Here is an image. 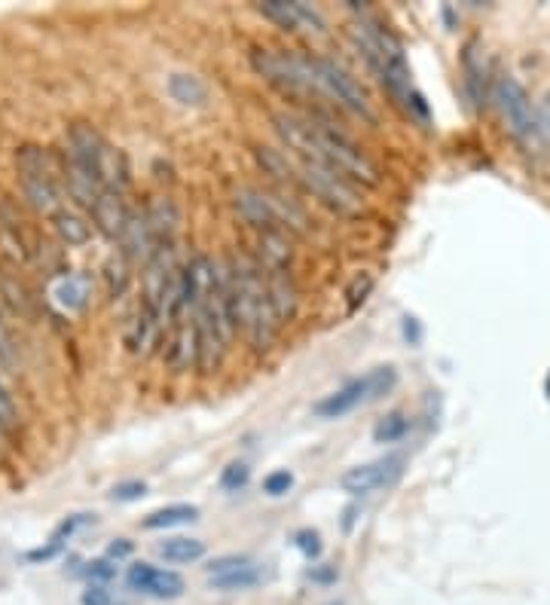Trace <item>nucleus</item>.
<instances>
[{
    "instance_id": "20e7f679",
    "label": "nucleus",
    "mask_w": 550,
    "mask_h": 605,
    "mask_svg": "<svg viewBox=\"0 0 550 605\" xmlns=\"http://www.w3.org/2000/svg\"><path fill=\"white\" fill-rule=\"evenodd\" d=\"M492 101L499 107L505 126L513 135V141L523 147L526 153H544V135H541V123H538V104H532L526 86L513 74L496 76V86H492Z\"/></svg>"
},
{
    "instance_id": "f8f14e48",
    "label": "nucleus",
    "mask_w": 550,
    "mask_h": 605,
    "mask_svg": "<svg viewBox=\"0 0 550 605\" xmlns=\"http://www.w3.org/2000/svg\"><path fill=\"white\" fill-rule=\"evenodd\" d=\"M257 13L284 31H319L321 34L328 28L324 16L303 0H263V3H257Z\"/></svg>"
},
{
    "instance_id": "2f4dec72",
    "label": "nucleus",
    "mask_w": 550,
    "mask_h": 605,
    "mask_svg": "<svg viewBox=\"0 0 550 605\" xmlns=\"http://www.w3.org/2000/svg\"><path fill=\"white\" fill-rule=\"evenodd\" d=\"M114 596H111V587H102V584H90V591L83 593V605H111Z\"/></svg>"
},
{
    "instance_id": "f704fd0d",
    "label": "nucleus",
    "mask_w": 550,
    "mask_h": 605,
    "mask_svg": "<svg viewBox=\"0 0 550 605\" xmlns=\"http://www.w3.org/2000/svg\"><path fill=\"white\" fill-rule=\"evenodd\" d=\"M132 554V542L128 539H116L111 547H107V560H123V556Z\"/></svg>"
},
{
    "instance_id": "72a5a7b5",
    "label": "nucleus",
    "mask_w": 550,
    "mask_h": 605,
    "mask_svg": "<svg viewBox=\"0 0 550 605\" xmlns=\"http://www.w3.org/2000/svg\"><path fill=\"white\" fill-rule=\"evenodd\" d=\"M13 358H15L13 337H10V330L3 328V321H0V361H3V365H13Z\"/></svg>"
},
{
    "instance_id": "412c9836",
    "label": "nucleus",
    "mask_w": 550,
    "mask_h": 605,
    "mask_svg": "<svg viewBox=\"0 0 550 605\" xmlns=\"http://www.w3.org/2000/svg\"><path fill=\"white\" fill-rule=\"evenodd\" d=\"M156 551H159V556H163L166 563L187 566V563H199V560H203L205 542H199V539H187V535H175V539H166Z\"/></svg>"
},
{
    "instance_id": "423d86ee",
    "label": "nucleus",
    "mask_w": 550,
    "mask_h": 605,
    "mask_svg": "<svg viewBox=\"0 0 550 605\" xmlns=\"http://www.w3.org/2000/svg\"><path fill=\"white\" fill-rule=\"evenodd\" d=\"M15 168H19V181L25 189V199L43 212V215H55L62 212V189H59V168L50 160V153L40 151L34 144H25L15 153Z\"/></svg>"
},
{
    "instance_id": "c756f323",
    "label": "nucleus",
    "mask_w": 550,
    "mask_h": 605,
    "mask_svg": "<svg viewBox=\"0 0 550 605\" xmlns=\"http://www.w3.org/2000/svg\"><path fill=\"white\" fill-rule=\"evenodd\" d=\"M142 495H147V483L144 480H126V483H116L114 490H111L114 502H135Z\"/></svg>"
},
{
    "instance_id": "4468645a",
    "label": "nucleus",
    "mask_w": 550,
    "mask_h": 605,
    "mask_svg": "<svg viewBox=\"0 0 550 605\" xmlns=\"http://www.w3.org/2000/svg\"><path fill=\"white\" fill-rule=\"evenodd\" d=\"M95 227L102 229L107 239H123V229L128 224V212L123 193H114V189H104L102 196L95 199V205L90 208Z\"/></svg>"
},
{
    "instance_id": "dca6fc26",
    "label": "nucleus",
    "mask_w": 550,
    "mask_h": 605,
    "mask_svg": "<svg viewBox=\"0 0 550 605\" xmlns=\"http://www.w3.org/2000/svg\"><path fill=\"white\" fill-rule=\"evenodd\" d=\"M144 217H147V227H151V233H154V239L159 242V248L175 245V233H178V224H180V212L175 202L166 199V196L147 202Z\"/></svg>"
},
{
    "instance_id": "39448f33",
    "label": "nucleus",
    "mask_w": 550,
    "mask_h": 605,
    "mask_svg": "<svg viewBox=\"0 0 550 605\" xmlns=\"http://www.w3.org/2000/svg\"><path fill=\"white\" fill-rule=\"evenodd\" d=\"M232 205L245 224H251L257 233H307V217L294 202L276 196L260 187H239L232 196Z\"/></svg>"
},
{
    "instance_id": "bb28decb",
    "label": "nucleus",
    "mask_w": 550,
    "mask_h": 605,
    "mask_svg": "<svg viewBox=\"0 0 550 605\" xmlns=\"http://www.w3.org/2000/svg\"><path fill=\"white\" fill-rule=\"evenodd\" d=\"M83 575L90 578V584H102V587H107L111 581L116 578V566L114 560H92V563H86V568H83Z\"/></svg>"
},
{
    "instance_id": "2eb2a0df",
    "label": "nucleus",
    "mask_w": 550,
    "mask_h": 605,
    "mask_svg": "<svg viewBox=\"0 0 550 605\" xmlns=\"http://www.w3.org/2000/svg\"><path fill=\"white\" fill-rule=\"evenodd\" d=\"M263 278H267L269 300H272V309L279 321H291L297 316V306H300V290H297L294 269H263Z\"/></svg>"
},
{
    "instance_id": "6e6552de",
    "label": "nucleus",
    "mask_w": 550,
    "mask_h": 605,
    "mask_svg": "<svg viewBox=\"0 0 550 605\" xmlns=\"http://www.w3.org/2000/svg\"><path fill=\"white\" fill-rule=\"evenodd\" d=\"M291 165H294V177L297 184L303 189H309L315 199H321L328 208H333L336 215H346L355 217L364 212V199H361L359 187L346 181L343 175H336L331 168H324V165L315 163H303V160H297L291 156Z\"/></svg>"
},
{
    "instance_id": "c85d7f7f",
    "label": "nucleus",
    "mask_w": 550,
    "mask_h": 605,
    "mask_svg": "<svg viewBox=\"0 0 550 605\" xmlns=\"http://www.w3.org/2000/svg\"><path fill=\"white\" fill-rule=\"evenodd\" d=\"M294 547L312 563V560H319L321 556V547H324V544H321V535L315 530H300L294 535Z\"/></svg>"
},
{
    "instance_id": "6ab92c4d",
    "label": "nucleus",
    "mask_w": 550,
    "mask_h": 605,
    "mask_svg": "<svg viewBox=\"0 0 550 605\" xmlns=\"http://www.w3.org/2000/svg\"><path fill=\"white\" fill-rule=\"evenodd\" d=\"M166 86L168 95L178 101V104H184V107H205L208 104V86L203 83V76L178 71V74L168 76Z\"/></svg>"
},
{
    "instance_id": "1a4fd4ad",
    "label": "nucleus",
    "mask_w": 550,
    "mask_h": 605,
    "mask_svg": "<svg viewBox=\"0 0 550 605\" xmlns=\"http://www.w3.org/2000/svg\"><path fill=\"white\" fill-rule=\"evenodd\" d=\"M397 386V370L395 367H376L371 373H364L359 379H349L346 386H340L336 391H331L328 398H321L312 410L315 417L321 419H343L349 417L352 410H359L364 403L380 401L383 394Z\"/></svg>"
},
{
    "instance_id": "e433bc0d",
    "label": "nucleus",
    "mask_w": 550,
    "mask_h": 605,
    "mask_svg": "<svg viewBox=\"0 0 550 605\" xmlns=\"http://www.w3.org/2000/svg\"><path fill=\"white\" fill-rule=\"evenodd\" d=\"M404 337L413 342H419V337H423V330H419V325H416V318H404Z\"/></svg>"
},
{
    "instance_id": "c9c22d12",
    "label": "nucleus",
    "mask_w": 550,
    "mask_h": 605,
    "mask_svg": "<svg viewBox=\"0 0 550 605\" xmlns=\"http://www.w3.org/2000/svg\"><path fill=\"white\" fill-rule=\"evenodd\" d=\"M309 578L319 581V584H331V581H336V568H321V566H312V572H309Z\"/></svg>"
},
{
    "instance_id": "a878e982",
    "label": "nucleus",
    "mask_w": 550,
    "mask_h": 605,
    "mask_svg": "<svg viewBox=\"0 0 550 605\" xmlns=\"http://www.w3.org/2000/svg\"><path fill=\"white\" fill-rule=\"evenodd\" d=\"M86 526H95V514H71V517L59 523V530L52 532V542L64 544L74 532L86 530Z\"/></svg>"
},
{
    "instance_id": "b1692460",
    "label": "nucleus",
    "mask_w": 550,
    "mask_h": 605,
    "mask_svg": "<svg viewBox=\"0 0 550 605\" xmlns=\"http://www.w3.org/2000/svg\"><path fill=\"white\" fill-rule=\"evenodd\" d=\"M248 480H251V468L245 465V462H230L220 471V490L239 492L248 486Z\"/></svg>"
},
{
    "instance_id": "473e14b6",
    "label": "nucleus",
    "mask_w": 550,
    "mask_h": 605,
    "mask_svg": "<svg viewBox=\"0 0 550 605\" xmlns=\"http://www.w3.org/2000/svg\"><path fill=\"white\" fill-rule=\"evenodd\" d=\"M538 123H541V135H544V144L550 147V89L544 92V99L538 101Z\"/></svg>"
},
{
    "instance_id": "a211bd4d",
    "label": "nucleus",
    "mask_w": 550,
    "mask_h": 605,
    "mask_svg": "<svg viewBox=\"0 0 550 605\" xmlns=\"http://www.w3.org/2000/svg\"><path fill=\"white\" fill-rule=\"evenodd\" d=\"M263 581V568L257 560H248L242 566L230 568V572H220L215 578H208V587L218 593H245L255 591L257 584Z\"/></svg>"
},
{
    "instance_id": "f03ea898",
    "label": "nucleus",
    "mask_w": 550,
    "mask_h": 605,
    "mask_svg": "<svg viewBox=\"0 0 550 605\" xmlns=\"http://www.w3.org/2000/svg\"><path fill=\"white\" fill-rule=\"evenodd\" d=\"M227 288H230L236 330H242L257 352H267L276 342L282 321L272 309L267 278H263V269L257 266L255 257L232 254L230 266H227Z\"/></svg>"
},
{
    "instance_id": "58836bf2",
    "label": "nucleus",
    "mask_w": 550,
    "mask_h": 605,
    "mask_svg": "<svg viewBox=\"0 0 550 605\" xmlns=\"http://www.w3.org/2000/svg\"><path fill=\"white\" fill-rule=\"evenodd\" d=\"M548 394H550V379H548Z\"/></svg>"
},
{
    "instance_id": "4be33fe9",
    "label": "nucleus",
    "mask_w": 550,
    "mask_h": 605,
    "mask_svg": "<svg viewBox=\"0 0 550 605\" xmlns=\"http://www.w3.org/2000/svg\"><path fill=\"white\" fill-rule=\"evenodd\" d=\"M52 227H55V233H59L62 242H68V245H86L92 236V227L86 224V217H80L77 212H71V208L55 212V215H52Z\"/></svg>"
},
{
    "instance_id": "cd10ccee",
    "label": "nucleus",
    "mask_w": 550,
    "mask_h": 605,
    "mask_svg": "<svg viewBox=\"0 0 550 605\" xmlns=\"http://www.w3.org/2000/svg\"><path fill=\"white\" fill-rule=\"evenodd\" d=\"M291 486H294V474H291V471H284V468L282 471H272V474L263 478V492L272 495V499H282V495H288Z\"/></svg>"
},
{
    "instance_id": "7c9ffc66",
    "label": "nucleus",
    "mask_w": 550,
    "mask_h": 605,
    "mask_svg": "<svg viewBox=\"0 0 550 605\" xmlns=\"http://www.w3.org/2000/svg\"><path fill=\"white\" fill-rule=\"evenodd\" d=\"M15 422H19V413H15V403L10 398V391L7 386L0 382V429L3 431H13Z\"/></svg>"
},
{
    "instance_id": "4c0bfd02",
    "label": "nucleus",
    "mask_w": 550,
    "mask_h": 605,
    "mask_svg": "<svg viewBox=\"0 0 550 605\" xmlns=\"http://www.w3.org/2000/svg\"><path fill=\"white\" fill-rule=\"evenodd\" d=\"M328 605H346V603H328Z\"/></svg>"
},
{
    "instance_id": "393cba45",
    "label": "nucleus",
    "mask_w": 550,
    "mask_h": 605,
    "mask_svg": "<svg viewBox=\"0 0 550 605\" xmlns=\"http://www.w3.org/2000/svg\"><path fill=\"white\" fill-rule=\"evenodd\" d=\"M371 290H373V276L361 273V276L352 278V285L346 288L349 316H352V312H359V306H364V300H367V294H371Z\"/></svg>"
},
{
    "instance_id": "0eeeda50",
    "label": "nucleus",
    "mask_w": 550,
    "mask_h": 605,
    "mask_svg": "<svg viewBox=\"0 0 550 605\" xmlns=\"http://www.w3.org/2000/svg\"><path fill=\"white\" fill-rule=\"evenodd\" d=\"M309 62H312V74L319 80L321 99L346 107L349 114L361 116V120L371 123V126L380 123V114H376V107H373L371 95L361 89L359 80L349 74L343 64H336L333 59H324V55H309Z\"/></svg>"
},
{
    "instance_id": "f3484780",
    "label": "nucleus",
    "mask_w": 550,
    "mask_h": 605,
    "mask_svg": "<svg viewBox=\"0 0 550 605\" xmlns=\"http://www.w3.org/2000/svg\"><path fill=\"white\" fill-rule=\"evenodd\" d=\"M50 297L64 312H83L86 302H90V281L83 276H74V273H64L52 281Z\"/></svg>"
},
{
    "instance_id": "9b49d317",
    "label": "nucleus",
    "mask_w": 550,
    "mask_h": 605,
    "mask_svg": "<svg viewBox=\"0 0 550 605\" xmlns=\"http://www.w3.org/2000/svg\"><path fill=\"white\" fill-rule=\"evenodd\" d=\"M401 471H404V455H385V459H376L367 465L349 468L340 478V486L349 495H371L376 490H388L401 478Z\"/></svg>"
},
{
    "instance_id": "5701e85b",
    "label": "nucleus",
    "mask_w": 550,
    "mask_h": 605,
    "mask_svg": "<svg viewBox=\"0 0 550 605\" xmlns=\"http://www.w3.org/2000/svg\"><path fill=\"white\" fill-rule=\"evenodd\" d=\"M407 434L409 417L407 413H401V410H395V413H388V417L376 422V429H373V443H397L404 441Z\"/></svg>"
},
{
    "instance_id": "9d476101",
    "label": "nucleus",
    "mask_w": 550,
    "mask_h": 605,
    "mask_svg": "<svg viewBox=\"0 0 550 605\" xmlns=\"http://www.w3.org/2000/svg\"><path fill=\"white\" fill-rule=\"evenodd\" d=\"M128 591L151 596V599H178L187 591V581L175 568H159L154 563H132L126 572Z\"/></svg>"
},
{
    "instance_id": "7ed1b4c3",
    "label": "nucleus",
    "mask_w": 550,
    "mask_h": 605,
    "mask_svg": "<svg viewBox=\"0 0 550 605\" xmlns=\"http://www.w3.org/2000/svg\"><path fill=\"white\" fill-rule=\"evenodd\" d=\"M64 163L71 168H77L80 175L90 181L92 187L104 193V189H114L123 193L126 189V160L123 153L114 151L102 132H95L90 123H74L68 129V156Z\"/></svg>"
},
{
    "instance_id": "ddd939ff",
    "label": "nucleus",
    "mask_w": 550,
    "mask_h": 605,
    "mask_svg": "<svg viewBox=\"0 0 550 605\" xmlns=\"http://www.w3.org/2000/svg\"><path fill=\"white\" fill-rule=\"evenodd\" d=\"M461 74H465V92L471 99L474 107H484V99L492 95V86L496 80L489 83V71L484 64V52H477V40H468L465 43V52H461Z\"/></svg>"
},
{
    "instance_id": "aec40b11",
    "label": "nucleus",
    "mask_w": 550,
    "mask_h": 605,
    "mask_svg": "<svg viewBox=\"0 0 550 605\" xmlns=\"http://www.w3.org/2000/svg\"><path fill=\"white\" fill-rule=\"evenodd\" d=\"M199 520V507L196 504H168V507H159L154 514L144 517V530H175V526H187V523H196Z\"/></svg>"
},
{
    "instance_id": "f257e3e1",
    "label": "nucleus",
    "mask_w": 550,
    "mask_h": 605,
    "mask_svg": "<svg viewBox=\"0 0 550 605\" xmlns=\"http://www.w3.org/2000/svg\"><path fill=\"white\" fill-rule=\"evenodd\" d=\"M272 126L284 141V147L303 163H315L343 175L352 184L380 187V165L373 163L367 153L361 151L355 141L349 139L340 126H333L324 114L300 116L279 111L272 114Z\"/></svg>"
}]
</instances>
